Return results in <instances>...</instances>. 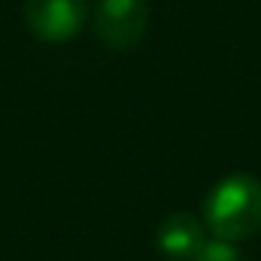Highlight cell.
I'll list each match as a JSON object with an SVG mask.
<instances>
[{
  "label": "cell",
  "instance_id": "obj_1",
  "mask_svg": "<svg viewBox=\"0 0 261 261\" xmlns=\"http://www.w3.org/2000/svg\"><path fill=\"white\" fill-rule=\"evenodd\" d=\"M203 228L210 237L240 243L261 231V179L231 173L219 179L203 200Z\"/></svg>",
  "mask_w": 261,
  "mask_h": 261
},
{
  "label": "cell",
  "instance_id": "obj_2",
  "mask_svg": "<svg viewBox=\"0 0 261 261\" xmlns=\"http://www.w3.org/2000/svg\"><path fill=\"white\" fill-rule=\"evenodd\" d=\"M149 31V3L146 0H97L94 6V34L113 52H130L143 43Z\"/></svg>",
  "mask_w": 261,
  "mask_h": 261
},
{
  "label": "cell",
  "instance_id": "obj_3",
  "mask_svg": "<svg viewBox=\"0 0 261 261\" xmlns=\"http://www.w3.org/2000/svg\"><path fill=\"white\" fill-rule=\"evenodd\" d=\"M88 21V0H24V24L40 43H67Z\"/></svg>",
  "mask_w": 261,
  "mask_h": 261
},
{
  "label": "cell",
  "instance_id": "obj_4",
  "mask_svg": "<svg viewBox=\"0 0 261 261\" xmlns=\"http://www.w3.org/2000/svg\"><path fill=\"white\" fill-rule=\"evenodd\" d=\"M206 243V228L203 222L192 213H170L167 219H161L158 231H155V246L164 258L170 261H192L197 249Z\"/></svg>",
  "mask_w": 261,
  "mask_h": 261
},
{
  "label": "cell",
  "instance_id": "obj_5",
  "mask_svg": "<svg viewBox=\"0 0 261 261\" xmlns=\"http://www.w3.org/2000/svg\"><path fill=\"white\" fill-rule=\"evenodd\" d=\"M192 261H243V255L237 252V243L219 240V237H206V243L197 249V255Z\"/></svg>",
  "mask_w": 261,
  "mask_h": 261
}]
</instances>
